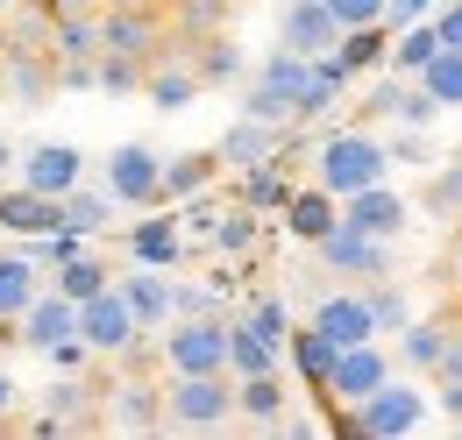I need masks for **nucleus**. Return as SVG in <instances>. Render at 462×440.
Here are the masks:
<instances>
[{
    "instance_id": "obj_1",
    "label": "nucleus",
    "mask_w": 462,
    "mask_h": 440,
    "mask_svg": "<svg viewBox=\"0 0 462 440\" xmlns=\"http://www.w3.org/2000/svg\"><path fill=\"white\" fill-rule=\"evenodd\" d=\"M420 419H427V398L399 377H384V384L370 390L363 405H342L335 412V434H356V440H405L420 434Z\"/></svg>"
},
{
    "instance_id": "obj_2",
    "label": "nucleus",
    "mask_w": 462,
    "mask_h": 440,
    "mask_svg": "<svg viewBox=\"0 0 462 440\" xmlns=\"http://www.w3.org/2000/svg\"><path fill=\"white\" fill-rule=\"evenodd\" d=\"M306 71H313V57L271 50L256 71H249V86H242V114H249V121H271V128H291L299 93H306Z\"/></svg>"
},
{
    "instance_id": "obj_3",
    "label": "nucleus",
    "mask_w": 462,
    "mask_h": 440,
    "mask_svg": "<svg viewBox=\"0 0 462 440\" xmlns=\"http://www.w3.org/2000/svg\"><path fill=\"white\" fill-rule=\"evenodd\" d=\"M320 178L313 185H328L335 199H348V192H363V185H377L384 178V164H392V150L370 135V128H335L328 142H320Z\"/></svg>"
},
{
    "instance_id": "obj_4",
    "label": "nucleus",
    "mask_w": 462,
    "mask_h": 440,
    "mask_svg": "<svg viewBox=\"0 0 462 440\" xmlns=\"http://www.w3.org/2000/svg\"><path fill=\"white\" fill-rule=\"evenodd\" d=\"M235 419V377L228 370H207V377H178L164 384V426H185V434H214Z\"/></svg>"
},
{
    "instance_id": "obj_5",
    "label": "nucleus",
    "mask_w": 462,
    "mask_h": 440,
    "mask_svg": "<svg viewBox=\"0 0 462 440\" xmlns=\"http://www.w3.org/2000/svg\"><path fill=\"white\" fill-rule=\"evenodd\" d=\"M164 362H171L178 377H207V370H228V320H221V313L171 320V327H164Z\"/></svg>"
},
{
    "instance_id": "obj_6",
    "label": "nucleus",
    "mask_w": 462,
    "mask_h": 440,
    "mask_svg": "<svg viewBox=\"0 0 462 440\" xmlns=\"http://www.w3.org/2000/svg\"><path fill=\"white\" fill-rule=\"evenodd\" d=\"M100 178H107V192H115V206H164V157L150 150V142H121L115 157L100 164Z\"/></svg>"
},
{
    "instance_id": "obj_7",
    "label": "nucleus",
    "mask_w": 462,
    "mask_h": 440,
    "mask_svg": "<svg viewBox=\"0 0 462 440\" xmlns=\"http://www.w3.org/2000/svg\"><path fill=\"white\" fill-rule=\"evenodd\" d=\"M313 256H320L328 277H392V242H384V234H363V227H348V220H335V227L313 242Z\"/></svg>"
},
{
    "instance_id": "obj_8",
    "label": "nucleus",
    "mask_w": 462,
    "mask_h": 440,
    "mask_svg": "<svg viewBox=\"0 0 462 440\" xmlns=\"http://www.w3.org/2000/svg\"><path fill=\"white\" fill-rule=\"evenodd\" d=\"M79 341H86L93 355H135V348H143V327H135V313H128V298H121L115 284L79 306Z\"/></svg>"
},
{
    "instance_id": "obj_9",
    "label": "nucleus",
    "mask_w": 462,
    "mask_h": 440,
    "mask_svg": "<svg viewBox=\"0 0 462 440\" xmlns=\"http://www.w3.org/2000/svg\"><path fill=\"white\" fill-rule=\"evenodd\" d=\"M100 50L157 64V57H171V36H164V22H157L150 7H107V14H100Z\"/></svg>"
},
{
    "instance_id": "obj_10",
    "label": "nucleus",
    "mask_w": 462,
    "mask_h": 440,
    "mask_svg": "<svg viewBox=\"0 0 462 440\" xmlns=\"http://www.w3.org/2000/svg\"><path fill=\"white\" fill-rule=\"evenodd\" d=\"M392 377V355L377 348V341H356V348H342V362H335V377H328V405H363L370 390Z\"/></svg>"
},
{
    "instance_id": "obj_11",
    "label": "nucleus",
    "mask_w": 462,
    "mask_h": 440,
    "mask_svg": "<svg viewBox=\"0 0 462 440\" xmlns=\"http://www.w3.org/2000/svg\"><path fill=\"white\" fill-rule=\"evenodd\" d=\"M278 36H285V50H299V57H328L335 43H342V22H335L328 0H285Z\"/></svg>"
},
{
    "instance_id": "obj_12",
    "label": "nucleus",
    "mask_w": 462,
    "mask_h": 440,
    "mask_svg": "<svg viewBox=\"0 0 462 440\" xmlns=\"http://www.w3.org/2000/svg\"><path fill=\"white\" fill-rule=\"evenodd\" d=\"M313 327L328 334L335 348L377 341V320H370V298H363V291H328V298H313Z\"/></svg>"
},
{
    "instance_id": "obj_13",
    "label": "nucleus",
    "mask_w": 462,
    "mask_h": 440,
    "mask_svg": "<svg viewBox=\"0 0 462 440\" xmlns=\"http://www.w3.org/2000/svg\"><path fill=\"white\" fill-rule=\"evenodd\" d=\"M115 291L128 298V313H135V327H143V334L171 327V277L157 270V263H135L128 277H115Z\"/></svg>"
},
{
    "instance_id": "obj_14",
    "label": "nucleus",
    "mask_w": 462,
    "mask_h": 440,
    "mask_svg": "<svg viewBox=\"0 0 462 440\" xmlns=\"http://www.w3.org/2000/svg\"><path fill=\"white\" fill-rule=\"evenodd\" d=\"M342 220H348V227H363V234L399 242V234H405V199L377 178V185H363V192H348V199H342Z\"/></svg>"
},
{
    "instance_id": "obj_15",
    "label": "nucleus",
    "mask_w": 462,
    "mask_h": 440,
    "mask_svg": "<svg viewBox=\"0 0 462 440\" xmlns=\"http://www.w3.org/2000/svg\"><path fill=\"white\" fill-rule=\"evenodd\" d=\"M22 185H36V192L64 199L71 185H86V157H79L71 142H36V150L22 157Z\"/></svg>"
},
{
    "instance_id": "obj_16",
    "label": "nucleus",
    "mask_w": 462,
    "mask_h": 440,
    "mask_svg": "<svg viewBox=\"0 0 462 440\" xmlns=\"http://www.w3.org/2000/svg\"><path fill=\"white\" fill-rule=\"evenodd\" d=\"M64 334H79V306H71L64 291L43 284V291L29 298V313H22V348H36V355H43V348H58Z\"/></svg>"
},
{
    "instance_id": "obj_17",
    "label": "nucleus",
    "mask_w": 462,
    "mask_h": 440,
    "mask_svg": "<svg viewBox=\"0 0 462 440\" xmlns=\"http://www.w3.org/2000/svg\"><path fill=\"white\" fill-rule=\"evenodd\" d=\"M285 135L291 128H271V121H249V114H242V121H235L228 135H221V142H214V157H221V170H249V164H271V157H278V150H285Z\"/></svg>"
},
{
    "instance_id": "obj_18",
    "label": "nucleus",
    "mask_w": 462,
    "mask_h": 440,
    "mask_svg": "<svg viewBox=\"0 0 462 440\" xmlns=\"http://www.w3.org/2000/svg\"><path fill=\"white\" fill-rule=\"evenodd\" d=\"M100 398H107V412H100V419H115V426H135V434L164 426V390L143 384V377H121V384H107Z\"/></svg>"
},
{
    "instance_id": "obj_19",
    "label": "nucleus",
    "mask_w": 462,
    "mask_h": 440,
    "mask_svg": "<svg viewBox=\"0 0 462 440\" xmlns=\"http://www.w3.org/2000/svg\"><path fill=\"white\" fill-rule=\"evenodd\" d=\"M0 227L7 234H51V227H64V199H51V192H36V185H14V192H0Z\"/></svg>"
},
{
    "instance_id": "obj_20",
    "label": "nucleus",
    "mask_w": 462,
    "mask_h": 440,
    "mask_svg": "<svg viewBox=\"0 0 462 440\" xmlns=\"http://www.w3.org/2000/svg\"><path fill=\"white\" fill-rule=\"evenodd\" d=\"M178 256H185V220H171V214L150 206V220L128 227V263H157V270H171Z\"/></svg>"
},
{
    "instance_id": "obj_21",
    "label": "nucleus",
    "mask_w": 462,
    "mask_h": 440,
    "mask_svg": "<svg viewBox=\"0 0 462 440\" xmlns=\"http://www.w3.org/2000/svg\"><path fill=\"white\" fill-rule=\"evenodd\" d=\"M0 64H7V93H14V100L36 107V100L58 93V57H51V50H22V43H7Z\"/></svg>"
},
{
    "instance_id": "obj_22",
    "label": "nucleus",
    "mask_w": 462,
    "mask_h": 440,
    "mask_svg": "<svg viewBox=\"0 0 462 440\" xmlns=\"http://www.w3.org/2000/svg\"><path fill=\"white\" fill-rule=\"evenodd\" d=\"M143 93H150V107H164V114H178V107H192L207 86H199V71L185 64V57H157L150 71H143Z\"/></svg>"
},
{
    "instance_id": "obj_23",
    "label": "nucleus",
    "mask_w": 462,
    "mask_h": 440,
    "mask_svg": "<svg viewBox=\"0 0 462 440\" xmlns=\"http://www.w3.org/2000/svg\"><path fill=\"white\" fill-rule=\"evenodd\" d=\"M335 220H342V199H335L328 185H306V192H291V199H285V227L306 242V249H313V242H320Z\"/></svg>"
},
{
    "instance_id": "obj_24",
    "label": "nucleus",
    "mask_w": 462,
    "mask_h": 440,
    "mask_svg": "<svg viewBox=\"0 0 462 440\" xmlns=\"http://www.w3.org/2000/svg\"><path fill=\"white\" fill-rule=\"evenodd\" d=\"M235 412L256 419V426H285V377H278V370L235 377Z\"/></svg>"
},
{
    "instance_id": "obj_25",
    "label": "nucleus",
    "mask_w": 462,
    "mask_h": 440,
    "mask_svg": "<svg viewBox=\"0 0 462 440\" xmlns=\"http://www.w3.org/2000/svg\"><path fill=\"white\" fill-rule=\"evenodd\" d=\"M285 362V341L256 334L249 320H228V377H256V370H278Z\"/></svg>"
},
{
    "instance_id": "obj_26",
    "label": "nucleus",
    "mask_w": 462,
    "mask_h": 440,
    "mask_svg": "<svg viewBox=\"0 0 462 440\" xmlns=\"http://www.w3.org/2000/svg\"><path fill=\"white\" fill-rule=\"evenodd\" d=\"M335 64H342L348 78H363V71H377L384 57H392V29L384 22H363V29H342V43H335Z\"/></svg>"
},
{
    "instance_id": "obj_27",
    "label": "nucleus",
    "mask_w": 462,
    "mask_h": 440,
    "mask_svg": "<svg viewBox=\"0 0 462 440\" xmlns=\"http://www.w3.org/2000/svg\"><path fill=\"white\" fill-rule=\"evenodd\" d=\"M185 64L199 71V86H235V78H242V43L214 29V36H199V43H185Z\"/></svg>"
},
{
    "instance_id": "obj_28",
    "label": "nucleus",
    "mask_w": 462,
    "mask_h": 440,
    "mask_svg": "<svg viewBox=\"0 0 462 440\" xmlns=\"http://www.w3.org/2000/svg\"><path fill=\"white\" fill-rule=\"evenodd\" d=\"M285 355L299 362V377H306L313 390H328V377H335V362H342V348H335L328 334L313 327V320H306L299 334H285Z\"/></svg>"
},
{
    "instance_id": "obj_29",
    "label": "nucleus",
    "mask_w": 462,
    "mask_h": 440,
    "mask_svg": "<svg viewBox=\"0 0 462 440\" xmlns=\"http://www.w3.org/2000/svg\"><path fill=\"white\" fill-rule=\"evenodd\" d=\"M214 178H221V157H214V150H185V157H164V199H178V206H185V199H199Z\"/></svg>"
},
{
    "instance_id": "obj_30",
    "label": "nucleus",
    "mask_w": 462,
    "mask_h": 440,
    "mask_svg": "<svg viewBox=\"0 0 462 440\" xmlns=\"http://www.w3.org/2000/svg\"><path fill=\"white\" fill-rule=\"evenodd\" d=\"M299 192L285 178V150L271 157V164H249L242 170V206H256V214H285V199Z\"/></svg>"
},
{
    "instance_id": "obj_31",
    "label": "nucleus",
    "mask_w": 462,
    "mask_h": 440,
    "mask_svg": "<svg viewBox=\"0 0 462 440\" xmlns=\"http://www.w3.org/2000/svg\"><path fill=\"white\" fill-rule=\"evenodd\" d=\"M342 86H348L342 64H335V57H313V71H306V93H299V114H291V128H299V121H320V114H335Z\"/></svg>"
},
{
    "instance_id": "obj_32",
    "label": "nucleus",
    "mask_w": 462,
    "mask_h": 440,
    "mask_svg": "<svg viewBox=\"0 0 462 440\" xmlns=\"http://www.w3.org/2000/svg\"><path fill=\"white\" fill-rule=\"evenodd\" d=\"M107 284H115V270H107L100 256H86V249H79V256H64L58 270H51V291H64L71 306H86V298H93V291H107Z\"/></svg>"
},
{
    "instance_id": "obj_33",
    "label": "nucleus",
    "mask_w": 462,
    "mask_h": 440,
    "mask_svg": "<svg viewBox=\"0 0 462 440\" xmlns=\"http://www.w3.org/2000/svg\"><path fill=\"white\" fill-rule=\"evenodd\" d=\"M36 291H43V270L29 256H0V320H22Z\"/></svg>"
},
{
    "instance_id": "obj_34",
    "label": "nucleus",
    "mask_w": 462,
    "mask_h": 440,
    "mask_svg": "<svg viewBox=\"0 0 462 440\" xmlns=\"http://www.w3.org/2000/svg\"><path fill=\"white\" fill-rule=\"evenodd\" d=\"M51 57H58V64L100 57V22H93V14H71V7H64V14H58V29H51Z\"/></svg>"
},
{
    "instance_id": "obj_35",
    "label": "nucleus",
    "mask_w": 462,
    "mask_h": 440,
    "mask_svg": "<svg viewBox=\"0 0 462 440\" xmlns=\"http://www.w3.org/2000/svg\"><path fill=\"white\" fill-rule=\"evenodd\" d=\"M420 86L434 93V107H462V50H448V43H441V50L420 64Z\"/></svg>"
},
{
    "instance_id": "obj_36",
    "label": "nucleus",
    "mask_w": 462,
    "mask_h": 440,
    "mask_svg": "<svg viewBox=\"0 0 462 440\" xmlns=\"http://www.w3.org/2000/svg\"><path fill=\"white\" fill-rule=\"evenodd\" d=\"M434 50H441V36H434V14H427V22L399 29V43H392V57H384V64H392L399 78H420V64H427Z\"/></svg>"
},
{
    "instance_id": "obj_37",
    "label": "nucleus",
    "mask_w": 462,
    "mask_h": 440,
    "mask_svg": "<svg viewBox=\"0 0 462 440\" xmlns=\"http://www.w3.org/2000/svg\"><path fill=\"white\" fill-rule=\"evenodd\" d=\"M228 22V0H178V36H171V57H185V43L214 36Z\"/></svg>"
},
{
    "instance_id": "obj_38",
    "label": "nucleus",
    "mask_w": 462,
    "mask_h": 440,
    "mask_svg": "<svg viewBox=\"0 0 462 440\" xmlns=\"http://www.w3.org/2000/svg\"><path fill=\"white\" fill-rule=\"evenodd\" d=\"M115 220V192L100 185V192H86V185H71L64 192V227H79V234H100Z\"/></svg>"
},
{
    "instance_id": "obj_39",
    "label": "nucleus",
    "mask_w": 462,
    "mask_h": 440,
    "mask_svg": "<svg viewBox=\"0 0 462 440\" xmlns=\"http://www.w3.org/2000/svg\"><path fill=\"white\" fill-rule=\"evenodd\" d=\"M399 334H405V341H399V355H405V362H412V370H434L456 327H441V320H405Z\"/></svg>"
},
{
    "instance_id": "obj_40",
    "label": "nucleus",
    "mask_w": 462,
    "mask_h": 440,
    "mask_svg": "<svg viewBox=\"0 0 462 440\" xmlns=\"http://www.w3.org/2000/svg\"><path fill=\"white\" fill-rule=\"evenodd\" d=\"M51 419L64 426H100V412H93V384H79V377H64V384H51Z\"/></svg>"
},
{
    "instance_id": "obj_41",
    "label": "nucleus",
    "mask_w": 462,
    "mask_h": 440,
    "mask_svg": "<svg viewBox=\"0 0 462 440\" xmlns=\"http://www.w3.org/2000/svg\"><path fill=\"white\" fill-rule=\"evenodd\" d=\"M363 298H370V320H377V334H399L405 320H412V298H405L392 277H370V291H363Z\"/></svg>"
},
{
    "instance_id": "obj_42",
    "label": "nucleus",
    "mask_w": 462,
    "mask_h": 440,
    "mask_svg": "<svg viewBox=\"0 0 462 440\" xmlns=\"http://www.w3.org/2000/svg\"><path fill=\"white\" fill-rule=\"evenodd\" d=\"M256 242V206H235V214L214 220V249H228V256H242Z\"/></svg>"
},
{
    "instance_id": "obj_43",
    "label": "nucleus",
    "mask_w": 462,
    "mask_h": 440,
    "mask_svg": "<svg viewBox=\"0 0 462 440\" xmlns=\"http://www.w3.org/2000/svg\"><path fill=\"white\" fill-rule=\"evenodd\" d=\"M427 206H434V214H462V164L427 178Z\"/></svg>"
},
{
    "instance_id": "obj_44",
    "label": "nucleus",
    "mask_w": 462,
    "mask_h": 440,
    "mask_svg": "<svg viewBox=\"0 0 462 440\" xmlns=\"http://www.w3.org/2000/svg\"><path fill=\"white\" fill-rule=\"evenodd\" d=\"M434 93H427V86H420V78H405V93H399V121L405 128H427V121H434Z\"/></svg>"
},
{
    "instance_id": "obj_45",
    "label": "nucleus",
    "mask_w": 462,
    "mask_h": 440,
    "mask_svg": "<svg viewBox=\"0 0 462 440\" xmlns=\"http://www.w3.org/2000/svg\"><path fill=\"white\" fill-rule=\"evenodd\" d=\"M242 320H249L256 334H271V341H285V334H291V320H285V298H256V306H249Z\"/></svg>"
},
{
    "instance_id": "obj_46",
    "label": "nucleus",
    "mask_w": 462,
    "mask_h": 440,
    "mask_svg": "<svg viewBox=\"0 0 462 440\" xmlns=\"http://www.w3.org/2000/svg\"><path fill=\"white\" fill-rule=\"evenodd\" d=\"M199 313H214V291H199V284H171V320H199Z\"/></svg>"
},
{
    "instance_id": "obj_47",
    "label": "nucleus",
    "mask_w": 462,
    "mask_h": 440,
    "mask_svg": "<svg viewBox=\"0 0 462 440\" xmlns=\"http://www.w3.org/2000/svg\"><path fill=\"white\" fill-rule=\"evenodd\" d=\"M43 355H51V362H58L64 377H79V370H86V362H93V348H86V341H79V334H64L58 348H43Z\"/></svg>"
},
{
    "instance_id": "obj_48",
    "label": "nucleus",
    "mask_w": 462,
    "mask_h": 440,
    "mask_svg": "<svg viewBox=\"0 0 462 440\" xmlns=\"http://www.w3.org/2000/svg\"><path fill=\"white\" fill-rule=\"evenodd\" d=\"M342 29H363V22H384V0H328Z\"/></svg>"
},
{
    "instance_id": "obj_49",
    "label": "nucleus",
    "mask_w": 462,
    "mask_h": 440,
    "mask_svg": "<svg viewBox=\"0 0 462 440\" xmlns=\"http://www.w3.org/2000/svg\"><path fill=\"white\" fill-rule=\"evenodd\" d=\"M399 93H405L399 71H392V78H377V86L363 93V114H399Z\"/></svg>"
},
{
    "instance_id": "obj_50",
    "label": "nucleus",
    "mask_w": 462,
    "mask_h": 440,
    "mask_svg": "<svg viewBox=\"0 0 462 440\" xmlns=\"http://www.w3.org/2000/svg\"><path fill=\"white\" fill-rule=\"evenodd\" d=\"M427 14H434V0H384V29H412Z\"/></svg>"
},
{
    "instance_id": "obj_51",
    "label": "nucleus",
    "mask_w": 462,
    "mask_h": 440,
    "mask_svg": "<svg viewBox=\"0 0 462 440\" xmlns=\"http://www.w3.org/2000/svg\"><path fill=\"white\" fill-rule=\"evenodd\" d=\"M434 36H441L448 50H462V0H441V7H434Z\"/></svg>"
},
{
    "instance_id": "obj_52",
    "label": "nucleus",
    "mask_w": 462,
    "mask_h": 440,
    "mask_svg": "<svg viewBox=\"0 0 462 440\" xmlns=\"http://www.w3.org/2000/svg\"><path fill=\"white\" fill-rule=\"evenodd\" d=\"M434 398H441V412H448V419H462V377H441Z\"/></svg>"
},
{
    "instance_id": "obj_53",
    "label": "nucleus",
    "mask_w": 462,
    "mask_h": 440,
    "mask_svg": "<svg viewBox=\"0 0 462 440\" xmlns=\"http://www.w3.org/2000/svg\"><path fill=\"white\" fill-rule=\"evenodd\" d=\"M7 412H14V377L0 370V419H7Z\"/></svg>"
},
{
    "instance_id": "obj_54",
    "label": "nucleus",
    "mask_w": 462,
    "mask_h": 440,
    "mask_svg": "<svg viewBox=\"0 0 462 440\" xmlns=\"http://www.w3.org/2000/svg\"><path fill=\"white\" fill-rule=\"evenodd\" d=\"M22 7H29V14H43V7H58V0H22Z\"/></svg>"
},
{
    "instance_id": "obj_55",
    "label": "nucleus",
    "mask_w": 462,
    "mask_h": 440,
    "mask_svg": "<svg viewBox=\"0 0 462 440\" xmlns=\"http://www.w3.org/2000/svg\"><path fill=\"white\" fill-rule=\"evenodd\" d=\"M7 43H14V29H7V22H0V57H7Z\"/></svg>"
},
{
    "instance_id": "obj_56",
    "label": "nucleus",
    "mask_w": 462,
    "mask_h": 440,
    "mask_svg": "<svg viewBox=\"0 0 462 440\" xmlns=\"http://www.w3.org/2000/svg\"><path fill=\"white\" fill-rule=\"evenodd\" d=\"M7 164H14V150H7V142H0V170H7Z\"/></svg>"
},
{
    "instance_id": "obj_57",
    "label": "nucleus",
    "mask_w": 462,
    "mask_h": 440,
    "mask_svg": "<svg viewBox=\"0 0 462 440\" xmlns=\"http://www.w3.org/2000/svg\"><path fill=\"white\" fill-rule=\"evenodd\" d=\"M0 93H7V64H0Z\"/></svg>"
},
{
    "instance_id": "obj_58",
    "label": "nucleus",
    "mask_w": 462,
    "mask_h": 440,
    "mask_svg": "<svg viewBox=\"0 0 462 440\" xmlns=\"http://www.w3.org/2000/svg\"><path fill=\"white\" fill-rule=\"evenodd\" d=\"M456 263H462V242H456Z\"/></svg>"
},
{
    "instance_id": "obj_59",
    "label": "nucleus",
    "mask_w": 462,
    "mask_h": 440,
    "mask_svg": "<svg viewBox=\"0 0 462 440\" xmlns=\"http://www.w3.org/2000/svg\"><path fill=\"white\" fill-rule=\"evenodd\" d=\"M456 164H462V150H456Z\"/></svg>"
},
{
    "instance_id": "obj_60",
    "label": "nucleus",
    "mask_w": 462,
    "mask_h": 440,
    "mask_svg": "<svg viewBox=\"0 0 462 440\" xmlns=\"http://www.w3.org/2000/svg\"><path fill=\"white\" fill-rule=\"evenodd\" d=\"M456 426H462V419H456Z\"/></svg>"
}]
</instances>
